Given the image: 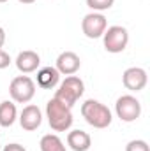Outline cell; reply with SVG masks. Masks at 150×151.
<instances>
[{
  "label": "cell",
  "mask_w": 150,
  "mask_h": 151,
  "mask_svg": "<svg viewBox=\"0 0 150 151\" xmlns=\"http://www.w3.org/2000/svg\"><path fill=\"white\" fill-rule=\"evenodd\" d=\"M81 116L94 128H108L111 125V111L99 100L88 99L81 104Z\"/></svg>",
  "instance_id": "obj_1"
},
{
  "label": "cell",
  "mask_w": 150,
  "mask_h": 151,
  "mask_svg": "<svg viewBox=\"0 0 150 151\" xmlns=\"http://www.w3.org/2000/svg\"><path fill=\"white\" fill-rule=\"evenodd\" d=\"M46 118H48V123L50 127L55 130V132H66L73 127V113H71V107L60 104L57 99H51L48 100L46 104Z\"/></svg>",
  "instance_id": "obj_2"
},
{
  "label": "cell",
  "mask_w": 150,
  "mask_h": 151,
  "mask_svg": "<svg viewBox=\"0 0 150 151\" xmlns=\"http://www.w3.org/2000/svg\"><path fill=\"white\" fill-rule=\"evenodd\" d=\"M83 91H85L83 81L78 76H69V77H66L60 83V86L55 91L53 99H57L60 104H64V106H67V107L73 109V106L78 102V99L83 95Z\"/></svg>",
  "instance_id": "obj_3"
},
{
  "label": "cell",
  "mask_w": 150,
  "mask_h": 151,
  "mask_svg": "<svg viewBox=\"0 0 150 151\" xmlns=\"http://www.w3.org/2000/svg\"><path fill=\"white\" fill-rule=\"evenodd\" d=\"M9 95L18 104H27L36 95V83L28 76H18L9 84Z\"/></svg>",
  "instance_id": "obj_4"
},
{
  "label": "cell",
  "mask_w": 150,
  "mask_h": 151,
  "mask_svg": "<svg viewBox=\"0 0 150 151\" xmlns=\"http://www.w3.org/2000/svg\"><path fill=\"white\" fill-rule=\"evenodd\" d=\"M103 42L108 53H122L129 44V32L120 25L110 27L103 34Z\"/></svg>",
  "instance_id": "obj_5"
},
{
  "label": "cell",
  "mask_w": 150,
  "mask_h": 151,
  "mask_svg": "<svg viewBox=\"0 0 150 151\" xmlns=\"http://www.w3.org/2000/svg\"><path fill=\"white\" fill-rule=\"evenodd\" d=\"M115 113H117V116L122 121L131 123V121H136L140 118V114H141V104L133 95H122V97H118V100L115 104Z\"/></svg>",
  "instance_id": "obj_6"
},
{
  "label": "cell",
  "mask_w": 150,
  "mask_h": 151,
  "mask_svg": "<svg viewBox=\"0 0 150 151\" xmlns=\"http://www.w3.org/2000/svg\"><path fill=\"white\" fill-rule=\"evenodd\" d=\"M106 28H108V21H106V18L101 12H90L81 21V30L88 39L103 37Z\"/></svg>",
  "instance_id": "obj_7"
},
{
  "label": "cell",
  "mask_w": 150,
  "mask_h": 151,
  "mask_svg": "<svg viewBox=\"0 0 150 151\" xmlns=\"http://www.w3.org/2000/svg\"><path fill=\"white\" fill-rule=\"evenodd\" d=\"M122 83L131 91H141L149 83L147 70L141 69V67H129L122 76Z\"/></svg>",
  "instance_id": "obj_8"
},
{
  "label": "cell",
  "mask_w": 150,
  "mask_h": 151,
  "mask_svg": "<svg viewBox=\"0 0 150 151\" xmlns=\"http://www.w3.org/2000/svg\"><path fill=\"white\" fill-rule=\"evenodd\" d=\"M79 67H81V60L73 51L60 53L58 58H57V65H55V69L64 76H74L79 70Z\"/></svg>",
  "instance_id": "obj_9"
},
{
  "label": "cell",
  "mask_w": 150,
  "mask_h": 151,
  "mask_svg": "<svg viewBox=\"0 0 150 151\" xmlns=\"http://www.w3.org/2000/svg\"><path fill=\"white\" fill-rule=\"evenodd\" d=\"M42 123V113L37 106H27L23 107V111L20 114V125L23 130L27 132H32V130H37Z\"/></svg>",
  "instance_id": "obj_10"
},
{
  "label": "cell",
  "mask_w": 150,
  "mask_h": 151,
  "mask_svg": "<svg viewBox=\"0 0 150 151\" xmlns=\"http://www.w3.org/2000/svg\"><path fill=\"white\" fill-rule=\"evenodd\" d=\"M39 63H41V56H39L36 51H21L18 56H16V67L21 74H30V72H36L39 69Z\"/></svg>",
  "instance_id": "obj_11"
},
{
  "label": "cell",
  "mask_w": 150,
  "mask_h": 151,
  "mask_svg": "<svg viewBox=\"0 0 150 151\" xmlns=\"http://www.w3.org/2000/svg\"><path fill=\"white\" fill-rule=\"evenodd\" d=\"M67 146L73 151H88L92 146V139L85 130H73L67 134Z\"/></svg>",
  "instance_id": "obj_12"
},
{
  "label": "cell",
  "mask_w": 150,
  "mask_h": 151,
  "mask_svg": "<svg viewBox=\"0 0 150 151\" xmlns=\"http://www.w3.org/2000/svg\"><path fill=\"white\" fill-rule=\"evenodd\" d=\"M60 83V72L55 67H42L37 70V84L44 90H51Z\"/></svg>",
  "instance_id": "obj_13"
},
{
  "label": "cell",
  "mask_w": 150,
  "mask_h": 151,
  "mask_svg": "<svg viewBox=\"0 0 150 151\" xmlns=\"http://www.w3.org/2000/svg\"><path fill=\"white\" fill-rule=\"evenodd\" d=\"M16 118H18V111L12 102H9V100L0 102V127H5V128L12 127Z\"/></svg>",
  "instance_id": "obj_14"
},
{
  "label": "cell",
  "mask_w": 150,
  "mask_h": 151,
  "mask_svg": "<svg viewBox=\"0 0 150 151\" xmlns=\"http://www.w3.org/2000/svg\"><path fill=\"white\" fill-rule=\"evenodd\" d=\"M39 146H41V151H66V146H64L62 139L58 135H55V134L42 135Z\"/></svg>",
  "instance_id": "obj_15"
},
{
  "label": "cell",
  "mask_w": 150,
  "mask_h": 151,
  "mask_svg": "<svg viewBox=\"0 0 150 151\" xmlns=\"http://www.w3.org/2000/svg\"><path fill=\"white\" fill-rule=\"evenodd\" d=\"M115 0H87V5L94 11V12H103V11H108L111 9Z\"/></svg>",
  "instance_id": "obj_16"
},
{
  "label": "cell",
  "mask_w": 150,
  "mask_h": 151,
  "mask_svg": "<svg viewBox=\"0 0 150 151\" xmlns=\"http://www.w3.org/2000/svg\"><path fill=\"white\" fill-rule=\"evenodd\" d=\"M125 151H150L149 144L141 139H134V141H129L127 146H125Z\"/></svg>",
  "instance_id": "obj_17"
},
{
  "label": "cell",
  "mask_w": 150,
  "mask_h": 151,
  "mask_svg": "<svg viewBox=\"0 0 150 151\" xmlns=\"http://www.w3.org/2000/svg\"><path fill=\"white\" fill-rule=\"evenodd\" d=\"M9 65H11V56L4 49H0V70L2 69H7Z\"/></svg>",
  "instance_id": "obj_18"
},
{
  "label": "cell",
  "mask_w": 150,
  "mask_h": 151,
  "mask_svg": "<svg viewBox=\"0 0 150 151\" xmlns=\"http://www.w3.org/2000/svg\"><path fill=\"white\" fill-rule=\"evenodd\" d=\"M2 151H27V150H25L21 144H16V142H12V144H7V146H5Z\"/></svg>",
  "instance_id": "obj_19"
},
{
  "label": "cell",
  "mask_w": 150,
  "mask_h": 151,
  "mask_svg": "<svg viewBox=\"0 0 150 151\" xmlns=\"http://www.w3.org/2000/svg\"><path fill=\"white\" fill-rule=\"evenodd\" d=\"M4 42H5V32H4V28L0 27V49H2V46H4Z\"/></svg>",
  "instance_id": "obj_20"
},
{
  "label": "cell",
  "mask_w": 150,
  "mask_h": 151,
  "mask_svg": "<svg viewBox=\"0 0 150 151\" xmlns=\"http://www.w3.org/2000/svg\"><path fill=\"white\" fill-rule=\"evenodd\" d=\"M18 2H21V4H34L36 0H18Z\"/></svg>",
  "instance_id": "obj_21"
},
{
  "label": "cell",
  "mask_w": 150,
  "mask_h": 151,
  "mask_svg": "<svg viewBox=\"0 0 150 151\" xmlns=\"http://www.w3.org/2000/svg\"><path fill=\"white\" fill-rule=\"evenodd\" d=\"M4 2H7V0H0V4H4Z\"/></svg>",
  "instance_id": "obj_22"
}]
</instances>
